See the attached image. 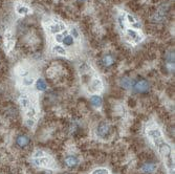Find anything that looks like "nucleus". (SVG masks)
<instances>
[{"label": "nucleus", "instance_id": "nucleus-1", "mask_svg": "<svg viewBox=\"0 0 175 174\" xmlns=\"http://www.w3.org/2000/svg\"><path fill=\"white\" fill-rule=\"evenodd\" d=\"M147 137L151 142V144L158 153L159 157L164 162L165 166L171 174L174 173V162L172 155V148L169 143L165 140L162 130L157 126H151L146 130Z\"/></svg>", "mask_w": 175, "mask_h": 174}, {"label": "nucleus", "instance_id": "nucleus-2", "mask_svg": "<svg viewBox=\"0 0 175 174\" xmlns=\"http://www.w3.org/2000/svg\"><path fill=\"white\" fill-rule=\"evenodd\" d=\"M33 163L37 167L40 168H47V169H54L56 168V163L52 160L51 155L42 151V150H37L33 155Z\"/></svg>", "mask_w": 175, "mask_h": 174}, {"label": "nucleus", "instance_id": "nucleus-3", "mask_svg": "<svg viewBox=\"0 0 175 174\" xmlns=\"http://www.w3.org/2000/svg\"><path fill=\"white\" fill-rule=\"evenodd\" d=\"M132 87H133V90L135 91V92L144 93V92H147V91L149 90L150 85H149V83H148V81L139 80L138 82H135V83L133 84Z\"/></svg>", "mask_w": 175, "mask_h": 174}, {"label": "nucleus", "instance_id": "nucleus-4", "mask_svg": "<svg viewBox=\"0 0 175 174\" xmlns=\"http://www.w3.org/2000/svg\"><path fill=\"white\" fill-rule=\"evenodd\" d=\"M110 133V126L107 123H101L97 128V134L100 137H106Z\"/></svg>", "mask_w": 175, "mask_h": 174}, {"label": "nucleus", "instance_id": "nucleus-5", "mask_svg": "<svg viewBox=\"0 0 175 174\" xmlns=\"http://www.w3.org/2000/svg\"><path fill=\"white\" fill-rule=\"evenodd\" d=\"M30 144V137L25 134H19L16 137V145L20 148H25Z\"/></svg>", "mask_w": 175, "mask_h": 174}, {"label": "nucleus", "instance_id": "nucleus-6", "mask_svg": "<svg viewBox=\"0 0 175 174\" xmlns=\"http://www.w3.org/2000/svg\"><path fill=\"white\" fill-rule=\"evenodd\" d=\"M156 169H157V165L155 163H152V162H149V163H145L142 166V168H141L142 172L145 173V174H151V173H153Z\"/></svg>", "mask_w": 175, "mask_h": 174}, {"label": "nucleus", "instance_id": "nucleus-7", "mask_svg": "<svg viewBox=\"0 0 175 174\" xmlns=\"http://www.w3.org/2000/svg\"><path fill=\"white\" fill-rule=\"evenodd\" d=\"M64 163H65V165L67 167L69 168H74L77 165L79 164V160L77 157H75V155H68L65 157V160H64Z\"/></svg>", "mask_w": 175, "mask_h": 174}, {"label": "nucleus", "instance_id": "nucleus-8", "mask_svg": "<svg viewBox=\"0 0 175 174\" xmlns=\"http://www.w3.org/2000/svg\"><path fill=\"white\" fill-rule=\"evenodd\" d=\"M90 104L95 108H100L102 104H103V100H102L101 96H98V94L91 96V98H90Z\"/></svg>", "mask_w": 175, "mask_h": 174}, {"label": "nucleus", "instance_id": "nucleus-9", "mask_svg": "<svg viewBox=\"0 0 175 174\" xmlns=\"http://www.w3.org/2000/svg\"><path fill=\"white\" fill-rule=\"evenodd\" d=\"M90 87H91L92 91H101L103 89V83L100 79H93L91 84H90Z\"/></svg>", "mask_w": 175, "mask_h": 174}, {"label": "nucleus", "instance_id": "nucleus-10", "mask_svg": "<svg viewBox=\"0 0 175 174\" xmlns=\"http://www.w3.org/2000/svg\"><path fill=\"white\" fill-rule=\"evenodd\" d=\"M102 64L105 67H108L110 65H112L113 62H114V58H113L112 55H105L103 58H102Z\"/></svg>", "mask_w": 175, "mask_h": 174}, {"label": "nucleus", "instance_id": "nucleus-11", "mask_svg": "<svg viewBox=\"0 0 175 174\" xmlns=\"http://www.w3.org/2000/svg\"><path fill=\"white\" fill-rule=\"evenodd\" d=\"M36 88L39 91H45L46 88H47L46 82L43 80V79H38V80L36 81Z\"/></svg>", "mask_w": 175, "mask_h": 174}, {"label": "nucleus", "instance_id": "nucleus-12", "mask_svg": "<svg viewBox=\"0 0 175 174\" xmlns=\"http://www.w3.org/2000/svg\"><path fill=\"white\" fill-rule=\"evenodd\" d=\"M20 103H21V106H22V108L24 109V110L27 111L28 109H31L32 108V106H31V101L28 100L27 98H21L20 99Z\"/></svg>", "mask_w": 175, "mask_h": 174}, {"label": "nucleus", "instance_id": "nucleus-13", "mask_svg": "<svg viewBox=\"0 0 175 174\" xmlns=\"http://www.w3.org/2000/svg\"><path fill=\"white\" fill-rule=\"evenodd\" d=\"M121 84L123 85V87H125V88H130V87L133 86V81L130 80V79H128V78H125L122 80Z\"/></svg>", "mask_w": 175, "mask_h": 174}, {"label": "nucleus", "instance_id": "nucleus-14", "mask_svg": "<svg viewBox=\"0 0 175 174\" xmlns=\"http://www.w3.org/2000/svg\"><path fill=\"white\" fill-rule=\"evenodd\" d=\"M62 41H63L64 45L70 46V45H72V43H74V38H72V36H66Z\"/></svg>", "mask_w": 175, "mask_h": 174}, {"label": "nucleus", "instance_id": "nucleus-15", "mask_svg": "<svg viewBox=\"0 0 175 174\" xmlns=\"http://www.w3.org/2000/svg\"><path fill=\"white\" fill-rule=\"evenodd\" d=\"M91 174H110L109 170L105 169V168H99V169H95Z\"/></svg>", "mask_w": 175, "mask_h": 174}, {"label": "nucleus", "instance_id": "nucleus-16", "mask_svg": "<svg viewBox=\"0 0 175 174\" xmlns=\"http://www.w3.org/2000/svg\"><path fill=\"white\" fill-rule=\"evenodd\" d=\"M54 52H56V54H60V55H65L66 52L64 51V48H62L61 46H56L54 48Z\"/></svg>", "mask_w": 175, "mask_h": 174}, {"label": "nucleus", "instance_id": "nucleus-17", "mask_svg": "<svg viewBox=\"0 0 175 174\" xmlns=\"http://www.w3.org/2000/svg\"><path fill=\"white\" fill-rule=\"evenodd\" d=\"M18 12L20 14H25V13H27L28 10L26 7H20V8H18Z\"/></svg>", "mask_w": 175, "mask_h": 174}, {"label": "nucleus", "instance_id": "nucleus-18", "mask_svg": "<svg viewBox=\"0 0 175 174\" xmlns=\"http://www.w3.org/2000/svg\"><path fill=\"white\" fill-rule=\"evenodd\" d=\"M64 174H70V173H64Z\"/></svg>", "mask_w": 175, "mask_h": 174}]
</instances>
